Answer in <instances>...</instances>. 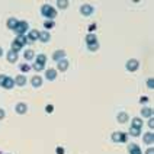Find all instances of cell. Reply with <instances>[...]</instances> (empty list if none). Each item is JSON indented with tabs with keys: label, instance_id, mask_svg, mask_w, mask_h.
Segmentation results:
<instances>
[{
	"label": "cell",
	"instance_id": "6da1fadb",
	"mask_svg": "<svg viewBox=\"0 0 154 154\" xmlns=\"http://www.w3.org/2000/svg\"><path fill=\"white\" fill-rule=\"evenodd\" d=\"M41 13H42V16H45L48 20H52L57 16V10L54 7H51L50 5H44L41 7Z\"/></svg>",
	"mask_w": 154,
	"mask_h": 154
},
{
	"label": "cell",
	"instance_id": "7a4b0ae2",
	"mask_svg": "<svg viewBox=\"0 0 154 154\" xmlns=\"http://www.w3.org/2000/svg\"><path fill=\"white\" fill-rule=\"evenodd\" d=\"M28 28H29L28 22L22 20V22H17V25H16V28H15V32H16L17 35H25V32L28 31Z\"/></svg>",
	"mask_w": 154,
	"mask_h": 154
},
{
	"label": "cell",
	"instance_id": "3957f363",
	"mask_svg": "<svg viewBox=\"0 0 154 154\" xmlns=\"http://www.w3.org/2000/svg\"><path fill=\"white\" fill-rule=\"evenodd\" d=\"M80 12H81V15H83V16H90V15H93L95 9H93V6H92V5H81Z\"/></svg>",
	"mask_w": 154,
	"mask_h": 154
},
{
	"label": "cell",
	"instance_id": "277c9868",
	"mask_svg": "<svg viewBox=\"0 0 154 154\" xmlns=\"http://www.w3.org/2000/svg\"><path fill=\"white\" fill-rule=\"evenodd\" d=\"M138 65H140V63L135 60V58H132V60H128V63H126V70L128 71H135L137 69H138Z\"/></svg>",
	"mask_w": 154,
	"mask_h": 154
},
{
	"label": "cell",
	"instance_id": "5b68a950",
	"mask_svg": "<svg viewBox=\"0 0 154 154\" xmlns=\"http://www.w3.org/2000/svg\"><path fill=\"white\" fill-rule=\"evenodd\" d=\"M112 141L114 143H125L126 141V135L124 132H114L112 134Z\"/></svg>",
	"mask_w": 154,
	"mask_h": 154
},
{
	"label": "cell",
	"instance_id": "8992f818",
	"mask_svg": "<svg viewBox=\"0 0 154 154\" xmlns=\"http://www.w3.org/2000/svg\"><path fill=\"white\" fill-rule=\"evenodd\" d=\"M15 111H16L19 115H24V114H26V111H28V106H26L25 103H17V105L15 106Z\"/></svg>",
	"mask_w": 154,
	"mask_h": 154
},
{
	"label": "cell",
	"instance_id": "52a82bcc",
	"mask_svg": "<svg viewBox=\"0 0 154 154\" xmlns=\"http://www.w3.org/2000/svg\"><path fill=\"white\" fill-rule=\"evenodd\" d=\"M128 151H129V154H141V148L137 144H129L128 145Z\"/></svg>",
	"mask_w": 154,
	"mask_h": 154
},
{
	"label": "cell",
	"instance_id": "ba28073f",
	"mask_svg": "<svg viewBox=\"0 0 154 154\" xmlns=\"http://www.w3.org/2000/svg\"><path fill=\"white\" fill-rule=\"evenodd\" d=\"M65 57V51H63V50H58V51H55L54 54H52V60L54 61H60V60H63Z\"/></svg>",
	"mask_w": 154,
	"mask_h": 154
},
{
	"label": "cell",
	"instance_id": "9c48e42d",
	"mask_svg": "<svg viewBox=\"0 0 154 154\" xmlns=\"http://www.w3.org/2000/svg\"><path fill=\"white\" fill-rule=\"evenodd\" d=\"M45 77H47V80H55V79H57V70L48 69L47 73H45Z\"/></svg>",
	"mask_w": 154,
	"mask_h": 154
},
{
	"label": "cell",
	"instance_id": "30bf717a",
	"mask_svg": "<svg viewBox=\"0 0 154 154\" xmlns=\"http://www.w3.org/2000/svg\"><path fill=\"white\" fill-rule=\"evenodd\" d=\"M57 64H58V70H60V71H65V70L69 69V61H67V60H64V58L60 60Z\"/></svg>",
	"mask_w": 154,
	"mask_h": 154
},
{
	"label": "cell",
	"instance_id": "8fae6325",
	"mask_svg": "<svg viewBox=\"0 0 154 154\" xmlns=\"http://www.w3.org/2000/svg\"><path fill=\"white\" fill-rule=\"evenodd\" d=\"M15 42H17L20 47H24V45H26V42H28V36H25V35H17L16 39H15Z\"/></svg>",
	"mask_w": 154,
	"mask_h": 154
},
{
	"label": "cell",
	"instance_id": "7c38bea8",
	"mask_svg": "<svg viewBox=\"0 0 154 154\" xmlns=\"http://www.w3.org/2000/svg\"><path fill=\"white\" fill-rule=\"evenodd\" d=\"M13 86H15V80L6 76V79H5V83H3V87H5V89H12Z\"/></svg>",
	"mask_w": 154,
	"mask_h": 154
},
{
	"label": "cell",
	"instance_id": "4fadbf2b",
	"mask_svg": "<svg viewBox=\"0 0 154 154\" xmlns=\"http://www.w3.org/2000/svg\"><path fill=\"white\" fill-rule=\"evenodd\" d=\"M36 39H39V32L36 29H32L28 34V41H36Z\"/></svg>",
	"mask_w": 154,
	"mask_h": 154
},
{
	"label": "cell",
	"instance_id": "5bb4252c",
	"mask_svg": "<svg viewBox=\"0 0 154 154\" xmlns=\"http://www.w3.org/2000/svg\"><path fill=\"white\" fill-rule=\"evenodd\" d=\"M153 114H154V111H153L151 108H144V109H141V115L145 116V118H151Z\"/></svg>",
	"mask_w": 154,
	"mask_h": 154
},
{
	"label": "cell",
	"instance_id": "9a60e30c",
	"mask_svg": "<svg viewBox=\"0 0 154 154\" xmlns=\"http://www.w3.org/2000/svg\"><path fill=\"white\" fill-rule=\"evenodd\" d=\"M15 84H17V86H25L26 84V77L25 76H17L16 79H15Z\"/></svg>",
	"mask_w": 154,
	"mask_h": 154
},
{
	"label": "cell",
	"instance_id": "2e32d148",
	"mask_svg": "<svg viewBox=\"0 0 154 154\" xmlns=\"http://www.w3.org/2000/svg\"><path fill=\"white\" fill-rule=\"evenodd\" d=\"M86 42H87V45H92V44L98 42V38L95 36V34H89V35L86 36Z\"/></svg>",
	"mask_w": 154,
	"mask_h": 154
},
{
	"label": "cell",
	"instance_id": "e0dca14e",
	"mask_svg": "<svg viewBox=\"0 0 154 154\" xmlns=\"http://www.w3.org/2000/svg\"><path fill=\"white\" fill-rule=\"evenodd\" d=\"M7 61L9 63H15V61H17V52H15V51H9L7 52Z\"/></svg>",
	"mask_w": 154,
	"mask_h": 154
},
{
	"label": "cell",
	"instance_id": "ac0fdd59",
	"mask_svg": "<svg viewBox=\"0 0 154 154\" xmlns=\"http://www.w3.org/2000/svg\"><path fill=\"white\" fill-rule=\"evenodd\" d=\"M31 83H32V86H34V87H39V86L42 84V79H41L39 76H34V77H32V80H31Z\"/></svg>",
	"mask_w": 154,
	"mask_h": 154
},
{
	"label": "cell",
	"instance_id": "d6986e66",
	"mask_svg": "<svg viewBox=\"0 0 154 154\" xmlns=\"http://www.w3.org/2000/svg\"><path fill=\"white\" fill-rule=\"evenodd\" d=\"M144 143L145 144H153L154 143V134L153 132H147L144 135Z\"/></svg>",
	"mask_w": 154,
	"mask_h": 154
},
{
	"label": "cell",
	"instance_id": "ffe728a7",
	"mask_svg": "<svg viewBox=\"0 0 154 154\" xmlns=\"http://www.w3.org/2000/svg\"><path fill=\"white\" fill-rule=\"evenodd\" d=\"M50 34L47 32V31H44V32H39V41H42V42H48L50 41Z\"/></svg>",
	"mask_w": 154,
	"mask_h": 154
},
{
	"label": "cell",
	"instance_id": "44dd1931",
	"mask_svg": "<svg viewBox=\"0 0 154 154\" xmlns=\"http://www.w3.org/2000/svg\"><path fill=\"white\" fill-rule=\"evenodd\" d=\"M16 25H17V20H16L15 17H10V19L7 20V28H9V29H12V31H15V28H16Z\"/></svg>",
	"mask_w": 154,
	"mask_h": 154
},
{
	"label": "cell",
	"instance_id": "7402d4cb",
	"mask_svg": "<svg viewBox=\"0 0 154 154\" xmlns=\"http://www.w3.org/2000/svg\"><path fill=\"white\" fill-rule=\"evenodd\" d=\"M116 119H118L121 124H124V122H126V121H128V114H125V112H121V114H118Z\"/></svg>",
	"mask_w": 154,
	"mask_h": 154
},
{
	"label": "cell",
	"instance_id": "603a6c76",
	"mask_svg": "<svg viewBox=\"0 0 154 154\" xmlns=\"http://www.w3.org/2000/svg\"><path fill=\"white\" fill-rule=\"evenodd\" d=\"M132 126L141 129V126H143V121H141L140 118H134V119H132Z\"/></svg>",
	"mask_w": 154,
	"mask_h": 154
},
{
	"label": "cell",
	"instance_id": "cb8c5ba5",
	"mask_svg": "<svg viewBox=\"0 0 154 154\" xmlns=\"http://www.w3.org/2000/svg\"><path fill=\"white\" fill-rule=\"evenodd\" d=\"M129 134L132 135V137H138V135H140V128H134V126H131V128H129Z\"/></svg>",
	"mask_w": 154,
	"mask_h": 154
},
{
	"label": "cell",
	"instance_id": "d4e9b609",
	"mask_svg": "<svg viewBox=\"0 0 154 154\" xmlns=\"http://www.w3.org/2000/svg\"><path fill=\"white\" fill-rule=\"evenodd\" d=\"M57 5H58V7H60V9H65V7L69 6V0H58Z\"/></svg>",
	"mask_w": 154,
	"mask_h": 154
},
{
	"label": "cell",
	"instance_id": "484cf974",
	"mask_svg": "<svg viewBox=\"0 0 154 154\" xmlns=\"http://www.w3.org/2000/svg\"><path fill=\"white\" fill-rule=\"evenodd\" d=\"M54 26H55L54 20H45L44 22V28H47V29H52Z\"/></svg>",
	"mask_w": 154,
	"mask_h": 154
},
{
	"label": "cell",
	"instance_id": "4316f807",
	"mask_svg": "<svg viewBox=\"0 0 154 154\" xmlns=\"http://www.w3.org/2000/svg\"><path fill=\"white\" fill-rule=\"evenodd\" d=\"M19 70H20V71H24V73H28V71L31 70V67H29L28 64L24 63V64H20V65H19Z\"/></svg>",
	"mask_w": 154,
	"mask_h": 154
},
{
	"label": "cell",
	"instance_id": "83f0119b",
	"mask_svg": "<svg viewBox=\"0 0 154 154\" xmlns=\"http://www.w3.org/2000/svg\"><path fill=\"white\" fill-rule=\"evenodd\" d=\"M22 48H24V47H20V45H19V44H17V42H15V41L12 42V51H15V52H17V51H20Z\"/></svg>",
	"mask_w": 154,
	"mask_h": 154
},
{
	"label": "cell",
	"instance_id": "f1b7e54d",
	"mask_svg": "<svg viewBox=\"0 0 154 154\" xmlns=\"http://www.w3.org/2000/svg\"><path fill=\"white\" fill-rule=\"evenodd\" d=\"M45 61H47V57L44 55V54H39L36 57V63H39V64H45Z\"/></svg>",
	"mask_w": 154,
	"mask_h": 154
},
{
	"label": "cell",
	"instance_id": "f546056e",
	"mask_svg": "<svg viewBox=\"0 0 154 154\" xmlns=\"http://www.w3.org/2000/svg\"><path fill=\"white\" fill-rule=\"evenodd\" d=\"M87 50L89 51H98L99 50V44L96 42V44H92V45H87Z\"/></svg>",
	"mask_w": 154,
	"mask_h": 154
},
{
	"label": "cell",
	"instance_id": "4dcf8cb0",
	"mask_svg": "<svg viewBox=\"0 0 154 154\" xmlns=\"http://www.w3.org/2000/svg\"><path fill=\"white\" fill-rule=\"evenodd\" d=\"M34 70H35V71H42V70H44V64L35 63V64H34Z\"/></svg>",
	"mask_w": 154,
	"mask_h": 154
},
{
	"label": "cell",
	"instance_id": "1f68e13d",
	"mask_svg": "<svg viewBox=\"0 0 154 154\" xmlns=\"http://www.w3.org/2000/svg\"><path fill=\"white\" fill-rule=\"evenodd\" d=\"M25 58H26V60H32V58H34V51H32V50L25 51Z\"/></svg>",
	"mask_w": 154,
	"mask_h": 154
},
{
	"label": "cell",
	"instance_id": "d6a6232c",
	"mask_svg": "<svg viewBox=\"0 0 154 154\" xmlns=\"http://www.w3.org/2000/svg\"><path fill=\"white\" fill-rule=\"evenodd\" d=\"M147 87H148V89H153V87H154V80L153 79H148L147 80Z\"/></svg>",
	"mask_w": 154,
	"mask_h": 154
},
{
	"label": "cell",
	"instance_id": "836d02e7",
	"mask_svg": "<svg viewBox=\"0 0 154 154\" xmlns=\"http://www.w3.org/2000/svg\"><path fill=\"white\" fill-rule=\"evenodd\" d=\"M45 111H47L48 114H52V111H54V106H52V105H47V108H45Z\"/></svg>",
	"mask_w": 154,
	"mask_h": 154
},
{
	"label": "cell",
	"instance_id": "e575fe53",
	"mask_svg": "<svg viewBox=\"0 0 154 154\" xmlns=\"http://www.w3.org/2000/svg\"><path fill=\"white\" fill-rule=\"evenodd\" d=\"M148 126H150L151 129L154 128V119H153V116H151V118H150V121H148Z\"/></svg>",
	"mask_w": 154,
	"mask_h": 154
},
{
	"label": "cell",
	"instance_id": "d590c367",
	"mask_svg": "<svg viewBox=\"0 0 154 154\" xmlns=\"http://www.w3.org/2000/svg\"><path fill=\"white\" fill-rule=\"evenodd\" d=\"M95 29H96V25H95V24H92V25H89V32H90V34H92V32H93Z\"/></svg>",
	"mask_w": 154,
	"mask_h": 154
},
{
	"label": "cell",
	"instance_id": "8d00e7d4",
	"mask_svg": "<svg viewBox=\"0 0 154 154\" xmlns=\"http://www.w3.org/2000/svg\"><path fill=\"white\" fill-rule=\"evenodd\" d=\"M57 154H64V148H61V147H57Z\"/></svg>",
	"mask_w": 154,
	"mask_h": 154
},
{
	"label": "cell",
	"instance_id": "74e56055",
	"mask_svg": "<svg viewBox=\"0 0 154 154\" xmlns=\"http://www.w3.org/2000/svg\"><path fill=\"white\" fill-rule=\"evenodd\" d=\"M5 79H6V76H0V86L3 87V83H5Z\"/></svg>",
	"mask_w": 154,
	"mask_h": 154
},
{
	"label": "cell",
	"instance_id": "f35d334b",
	"mask_svg": "<svg viewBox=\"0 0 154 154\" xmlns=\"http://www.w3.org/2000/svg\"><path fill=\"white\" fill-rule=\"evenodd\" d=\"M145 154H154V148L151 147V148H148L147 151H145Z\"/></svg>",
	"mask_w": 154,
	"mask_h": 154
},
{
	"label": "cell",
	"instance_id": "ab89813d",
	"mask_svg": "<svg viewBox=\"0 0 154 154\" xmlns=\"http://www.w3.org/2000/svg\"><path fill=\"white\" fill-rule=\"evenodd\" d=\"M140 100H141V103H145V102L148 100V98H147V96H143V98H141Z\"/></svg>",
	"mask_w": 154,
	"mask_h": 154
},
{
	"label": "cell",
	"instance_id": "60d3db41",
	"mask_svg": "<svg viewBox=\"0 0 154 154\" xmlns=\"http://www.w3.org/2000/svg\"><path fill=\"white\" fill-rule=\"evenodd\" d=\"M5 118V111L3 109H0V119H3Z\"/></svg>",
	"mask_w": 154,
	"mask_h": 154
},
{
	"label": "cell",
	"instance_id": "b9f144b4",
	"mask_svg": "<svg viewBox=\"0 0 154 154\" xmlns=\"http://www.w3.org/2000/svg\"><path fill=\"white\" fill-rule=\"evenodd\" d=\"M2 55H3V48L0 47V57H2Z\"/></svg>",
	"mask_w": 154,
	"mask_h": 154
}]
</instances>
